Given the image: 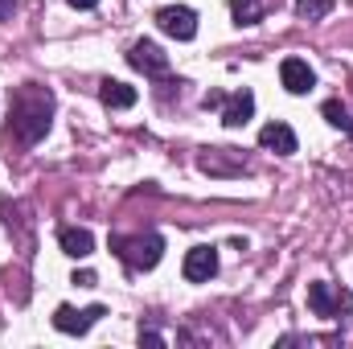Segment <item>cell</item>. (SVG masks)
<instances>
[{
  "label": "cell",
  "mask_w": 353,
  "mask_h": 349,
  "mask_svg": "<svg viewBox=\"0 0 353 349\" xmlns=\"http://www.w3.org/2000/svg\"><path fill=\"white\" fill-rule=\"evenodd\" d=\"M181 271H185V279L189 283H205L214 271H218V251L214 247H193L185 263H181Z\"/></svg>",
  "instance_id": "8"
},
{
  "label": "cell",
  "mask_w": 353,
  "mask_h": 349,
  "mask_svg": "<svg viewBox=\"0 0 353 349\" xmlns=\"http://www.w3.org/2000/svg\"><path fill=\"white\" fill-rule=\"evenodd\" d=\"M66 4H74V8H94L99 0H66Z\"/></svg>",
  "instance_id": "20"
},
{
  "label": "cell",
  "mask_w": 353,
  "mask_h": 349,
  "mask_svg": "<svg viewBox=\"0 0 353 349\" xmlns=\"http://www.w3.org/2000/svg\"><path fill=\"white\" fill-rule=\"evenodd\" d=\"M222 123L226 128H243L251 115H255V94L243 87V90H234V94H222Z\"/></svg>",
  "instance_id": "6"
},
{
  "label": "cell",
  "mask_w": 353,
  "mask_h": 349,
  "mask_svg": "<svg viewBox=\"0 0 353 349\" xmlns=\"http://www.w3.org/2000/svg\"><path fill=\"white\" fill-rule=\"evenodd\" d=\"M17 12V0H0V17H12Z\"/></svg>",
  "instance_id": "19"
},
{
  "label": "cell",
  "mask_w": 353,
  "mask_h": 349,
  "mask_svg": "<svg viewBox=\"0 0 353 349\" xmlns=\"http://www.w3.org/2000/svg\"><path fill=\"white\" fill-rule=\"evenodd\" d=\"M197 165H201V173H243V169H247V165L239 161V152H234V148H218V152H205Z\"/></svg>",
  "instance_id": "12"
},
{
  "label": "cell",
  "mask_w": 353,
  "mask_h": 349,
  "mask_svg": "<svg viewBox=\"0 0 353 349\" xmlns=\"http://www.w3.org/2000/svg\"><path fill=\"white\" fill-rule=\"evenodd\" d=\"M128 62H132L136 70H144V74H169V58H165L161 46H152V41H136V46L128 50Z\"/></svg>",
  "instance_id": "9"
},
{
  "label": "cell",
  "mask_w": 353,
  "mask_h": 349,
  "mask_svg": "<svg viewBox=\"0 0 353 349\" xmlns=\"http://www.w3.org/2000/svg\"><path fill=\"white\" fill-rule=\"evenodd\" d=\"M140 346H165V337H161V333H152V329H148V333H144V329H140Z\"/></svg>",
  "instance_id": "17"
},
{
  "label": "cell",
  "mask_w": 353,
  "mask_h": 349,
  "mask_svg": "<svg viewBox=\"0 0 353 349\" xmlns=\"http://www.w3.org/2000/svg\"><path fill=\"white\" fill-rule=\"evenodd\" d=\"M115 247V255L123 259L128 271H152L161 255H165V239L161 235H136V239H115L111 243Z\"/></svg>",
  "instance_id": "2"
},
{
  "label": "cell",
  "mask_w": 353,
  "mask_h": 349,
  "mask_svg": "<svg viewBox=\"0 0 353 349\" xmlns=\"http://www.w3.org/2000/svg\"><path fill=\"white\" fill-rule=\"evenodd\" d=\"M350 304V292H333L329 283H308V308L316 317H337Z\"/></svg>",
  "instance_id": "7"
},
{
  "label": "cell",
  "mask_w": 353,
  "mask_h": 349,
  "mask_svg": "<svg viewBox=\"0 0 353 349\" xmlns=\"http://www.w3.org/2000/svg\"><path fill=\"white\" fill-rule=\"evenodd\" d=\"M279 83L292 94H308V90L316 87V74H312V66L304 58H283L279 62Z\"/></svg>",
  "instance_id": "5"
},
{
  "label": "cell",
  "mask_w": 353,
  "mask_h": 349,
  "mask_svg": "<svg viewBox=\"0 0 353 349\" xmlns=\"http://www.w3.org/2000/svg\"><path fill=\"white\" fill-rule=\"evenodd\" d=\"M337 8V0H296V17L300 21H321Z\"/></svg>",
  "instance_id": "16"
},
{
  "label": "cell",
  "mask_w": 353,
  "mask_h": 349,
  "mask_svg": "<svg viewBox=\"0 0 353 349\" xmlns=\"http://www.w3.org/2000/svg\"><path fill=\"white\" fill-rule=\"evenodd\" d=\"M50 115H54V99L50 90L25 87L12 103V132L21 144H37L46 132H50Z\"/></svg>",
  "instance_id": "1"
},
{
  "label": "cell",
  "mask_w": 353,
  "mask_h": 349,
  "mask_svg": "<svg viewBox=\"0 0 353 349\" xmlns=\"http://www.w3.org/2000/svg\"><path fill=\"white\" fill-rule=\"evenodd\" d=\"M74 283H79V288H94V271H79Z\"/></svg>",
  "instance_id": "18"
},
{
  "label": "cell",
  "mask_w": 353,
  "mask_h": 349,
  "mask_svg": "<svg viewBox=\"0 0 353 349\" xmlns=\"http://www.w3.org/2000/svg\"><path fill=\"white\" fill-rule=\"evenodd\" d=\"M321 111H325V119H329L333 128H341V132H353V111L345 107V103H341V99H329Z\"/></svg>",
  "instance_id": "15"
},
{
  "label": "cell",
  "mask_w": 353,
  "mask_h": 349,
  "mask_svg": "<svg viewBox=\"0 0 353 349\" xmlns=\"http://www.w3.org/2000/svg\"><path fill=\"white\" fill-rule=\"evenodd\" d=\"M103 312H107L103 304H90V308H83V312H79V308H70V304H62V308L54 312V329H58V333H70V337H83L87 329L99 325V317H103Z\"/></svg>",
  "instance_id": "3"
},
{
  "label": "cell",
  "mask_w": 353,
  "mask_h": 349,
  "mask_svg": "<svg viewBox=\"0 0 353 349\" xmlns=\"http://www.w3.org/2000/svg\"><path fill=\"white\" fill-rule=\"evenodd\" d=\"M263 12H267V0H230L234 25H255V21H263Z\"/></svg>",
  "instance_id": "14"
},
{
  "label": "cell",
  "mask_w": 353,
  "mask_h": 349,
  "mask_svg": "<svg viewBox=\"0 0 353 349\" xmlns=\"http://www.w3.org/2000/svg\"><path fill=\"white\" fill-rule=\"evenodd\" d=\"M259 144H263L267 152H279V157H292L296 152V132L288 128V123H267L263 132H259Z\"/></svg>",
  "instance_id": "10"
},
{
  "label": "cell",
  "mask_w": 353,
  "mask_h": 349,
  "mask_svg": "<svg viewBox=\"0 0 353 349\" xmlns=\"http://www.w3.org/2000/svg\"><path fill=\"white\" fill-rule=\"evenodd\" d=\"M99 99H103L107 107H132L140 94H136V87H128V83H115V79H107V83L99 87Z\"/></svg>",
  "instance_id": "13"
},
{
  "label": "cell",
  "mask_w": 353,
  "mask_h": 349,
  "mask_svg": "<svg viewBox=\"0 0 353 349\" xmlns=\"http://www.w3.org/2000/svg\"><path fill=\"white\" fill-rule=\"evenodd\" d=\"M58 243H62V251H66L70 259H87L90 251H94V235L83 230V226H62V230H58Z\"/></svg>",
  "instance_id": "11"
},
{
  "label": "cell",
  "mask_w": 353,
  "mask_h": 349,
  "mask_svg": "<svg viewBox=\"0 0 353 349\" xmlns=\"http://www.w3.org/2000/svg\"><path fill=\"white\" fill-rule=\"evenodd\" d=\"M157 25H161L169 37H176V41H193V37H197V12L185 8V4L161 8V12H157Z\"/></svg>",
  "instance_id": "4"
}]
</instances>
